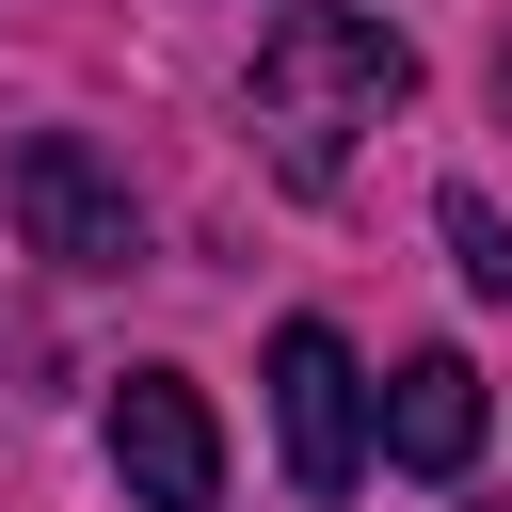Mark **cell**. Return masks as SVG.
Returning <instances> with one entry per match:
<instances>
[{
  "mask_svg": "<svg viewBox=\"0 0 512 512\" xmlns=\"http://www.w3.org/2000/svg\"><path fill=\"white\" fill-rule=\"evenodd\" d=\"M272 448H288V496H352L368 480V368H352L336 320L272 336Z\"/></svg>",
  "mask_w": 512,
  "mask_h": 512,
  "instance_id": "2",
  "label": "cell"
},
{
  "mask_svg": "<svg viewBox=\"0 0 512 512\" xmlns=\"http://www.w3.org/2000/svg\"><path fill=\"white\" fill-rule=\"evenodd\" d=\"M496 128H512V32H496Z\"/></svg>",
  "mask_w": 512,
  "mask_h": 512,
  "instance_id": "7",
  "label": "cell"
},
{
  "mask_svg": "<svg viewBox=\"0 0 512 512\" xmlns=\"http://www.w3.org/2000/svg\"><path fill=\"white\" fill-rule=\"evenodd\" d=\"M400 96H416V48H400V16H368V0H288V16L256 32V144H272L288 192H336L352 144H368Z\"/></svg>",
  "mask_w": 512,
  "mask_h": 512,
  "instance_id": "1",
  "label": "cell"
},
{
  "mask_svg": "<svg viewBox=\"0 0 512 512\" xmlns=\"http://www.w3.org/2000/svg\"><path fill=\"white\" fill-rule=\"evenodd\" d=\"M384 464H416V480H464L480 464V368L464 352H416L384 384Z\"/></svg>",
  "mask_w": 512,
  "mask_h": 512,
  "instance_id": "5",
  "label": "cell"
},
{
  "mask_svg": "<svg viewBox=\"0 0 512 512\" xmlns=\"http://www.w3.org/2000/svg\"><path fill=\"white\" fill-rule=\"evenodd\" d=\"M0 192H16L32 256H64V272H128V256H144V208H128V176H112L80 128H32V144L0 160Z\"/></svg>",
  "mask_w": 512,
  "mask_h": 512,
  "instance_id": "3",
  "label": "cell"
},
{
  "mask_svg": "<svg viewBox=\"0 0 512 512\" xmlns=\"http://www.w3.org/2000/svg\"><path fill=\"white\" fill-rule=\"evenodd\" d=\"M96 432H112V480H128L144 512H224V416H208L192 368H128Z\"/></svg>",
  "mask_w": 512,
  "mask_h": 512,
  "instance_id": "4",
  "label": "cell"
},
{
  "mask_svg": "<svg viewBox=\"0 0 512 512\" xmlns=\"http://www.w3.org/2000/svg\"><path fill=\"white\" fill-rule=\"evenodd\" d=\"M432 224H448V256H464V288H480V304H512V224H496L480 192H448Z\"/></svg>",
  "mask_w": 512,
  "mask_h": 512,
  "instance_id": "6",
  "label": "cell"
}]
</instances>
